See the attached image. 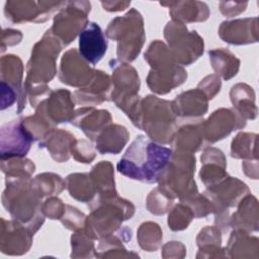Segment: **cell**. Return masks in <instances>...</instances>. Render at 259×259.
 Wrapping results in <instances>:
<instances>
[{
    "mask_svg": "<svg viewBox=\"0 0 259 259\" xmlns=\"http://www.w3.org/2000/svg\"><path fill=\"white\" fill-rule=\"evenodd\" d=\"M106 34L118 41L117 57L119 60H135L145 40L142 15L136 9H131L124 16L116 17L109 23Z\"/></svg>",
    "mask_w": 259,
    "mask_h": 259,
    "instance_id": "8992f818",
    "label": "cell"
},
{
    "mask_svg": "<svg viewBox=\"0 0 259 259\" xmlns=\"http://www.w3.org/2000/svg\"><path fill=\"white\" fill-rule=\"evenodd\" d=\"M1 169L6 177L29 179L30 175L34 172L35 166L30 160L11 158L1 160Z\"/></svg>",
    "mask_w": 259,
    "mask_h": 259,
    "instance_id": "484cf974",
    "label": "cell"
},
{
    "mask_svg": "<svg viewBox=\"0 0 259 259\" xmlns=\"http://www.w3.org/2000/svg\"><path fill=\"white\" fill-rule=\"evenodd\" d=\"M145 60L152 67L148 76V85L152 91L165 94L182 84L187 77L184 69L174 64L170 51L159 40L151 44L145 53Z\"/></svg>",
    "mask_w": 259,
    "mask_h": 259,
    "instance_id": "277c9868",
    "label": "cell"
},
{
    "mask_svg": "<svg viewBox=\"0 0 259 259\" xmlns=\"http://www.w3.org/2000/svg\"><path fill=\"white\" fill-rule=\"evenodd\" d=\"M89 174H71L67 177L70 195L80 201H89L95 193V188L89 179Z\"/></svg>",
    "mask_w": 259,
    "mask_h": 259,
    "instance_id": "d4e9b609",
    "label": "cell"
},
{
    "mask_svg": "<svg viewBox=\"0 0 259 259\" xmlns=\"http://www.w3.org/2000/svg\"><path fill=\"white\" fill-rule=\"evenodd\" d=\"M63 47L62 42L48 30L31 52V58L26 67L25 87L32 86L36 82H50L56 74L55 62Z\"/></svg>",
    "mask_w": 259,
    "mask_h": 259,
    "instance_id": "52a82bcc",
    "label": "cell"
},
{
    "mask_svg": "<svg viewBox=\"0 0 259 259\" xmlns=\"http://www.w3.org/2000/svg\"><path fill=\"white\" fill-rule=\"evenodd\" d=\"M28 181L29 179L6 177V188L3 191L2 203L13 220L34 233L44 223V217L38 212L41 197Z\"/></svg>",
    "mask_w": 259,
    "mask_h": 259,
    "instance_id": "7a4b0ae2",
    "label": "cell"
},
{
    "mask_svg": "<svg viewBox=\"0 0 259 259\" xmlns=\"http://www.w3.org/2000/svg\"><path fill=\"white\" fill-rule=\"evenodd\" d=\"M74 142V136L70 133L62 130H52L39 143V148H47L56 161L65 162L70 157Z\"/></svg>",
    "mask_w": 259,
    "mask_h": 259,
    "instance_id": "d6986e66",
    "label": "cell"
},
{
    "mask_svg": "<svg viewBox=\"0 0 259 259\" xmlns=\"http://www.w3.org/2000/svg\"><path fill=\"white\" fill-rule=\"evenodd\" d=\"M110 121L111 116L107 110H94L93 108L78 109L72 119V123L82 128L91 140H96Z\"/></svg>",
    "mask_w": 259,
    "mask_h": 259,
    "instance_id": "e0dca14e",
    "label": "cell"
},
{
    "mask_svg": "<svg viewBox=\"0 0 259 259\" xmlns=\"http://www.w3.org/2000/svg\"><path fill=\"white\" fill-rule=\"evenodd\" d=\"M128 132L124 126L113 124L104 128L96 138V149L101 154H117L128 140Z\"/></svg>",
    "mask_w": 259,
    "mask_h": 259,
    "instance_id": "ffe728a7",
    "label": "cell"
},
{
    "mask_svg": "<svg viewBox=\"0 0 259 259\" xmlns=\"http://www.w3.org/2000/svg\"><path fill=\"white\" fill-rule=\"evenodd\" d=\"M36 112L44 115L50 122L72 121L75 112L70 91L60 89L51 92L47 99L40 101Z\"/></svg>",
    "mask_w": 259,
    "mask_h": 259,
    "instance_id": "7c38bea8",
    "label": "cell"
},
{
    "mask_svg": "<svg viewBox=\"0 0 259 259\" xmlns=\"http://www.w3.org/2000/svg\"><path fill=\"white\" fill-rule=\"evenodd\" d=\"M66 205L62 203V201L59 198L52 197L48 199L45 204L42 205V212L51 218L52 220H61L62 219V208H64Z\"/></svg>",
    "mask_w": 259,
    "mask_h": 259,
    "instance_id": "f1b7e54d",
    "label": "cell"
},
{
    "mask_svg": "<svg viewBox=\"0 0 259 259\" xmlns=\"http://www.w3.org/2000/svg\"><path fill=\"white\" fill-rule=\"evenodd\" d=\"M172 150L156 144L143 135L128 146L117 163V171L122 175L144 183H156L167 167Z\"/></svg>",
    "mask_w": 259,
    "mask_h": 259,
    "instance_id": "6da1fadb",
    "label": "cell"
},
{
    "mask_svg": "<svg viewBox=\"0 0 259 259\" xmlns=\"http://www.w3.org/2000/svg\"><path fill=\"white\" fill-rule=\"evenodd\" d=\"M175 134L173 140H175L174 146L177 150L179 149L180 151H187L190 153L196 152L201 147V144H203V122L199 120V122L185 124Z\"/></svg>",
    "mask_w": 259,
    "mask_h": 259,
    "instance_id": "7402d4cb",
    "label": "cell"
},
{
    "mask_svg": "<svg viewBox=\"0 0 259 259\" xmlns=\"http://www.w3.org/2000/svg\"><path fill=\"white\" fill-rule=\"evenodd\" d=\"M32 142L33 139L23 126L22 119L5 123L1 127V160L25 157Z\"/></svg>",
    "mask_w": 259,
    "mask_h": 259,
    "instance_id": "30bf717a",
    "label": "cell"
},
{
    "mask_svg": "<svg viewBox=\"0 0 259 259\" xmlns=\"http://www.w3.org/2000/svg\"><path fill=\"white\" fill-rule=\"evenodd\" d=\"M95 72L80 59L77 51L73 49L63 56L59 78L61 82L68 85L83 86L92 81Z\"/></svg>",
    "mask_w": 259,
    "mask_h": 259,
    "instance_id": "9a60e30c",
    "label": "cell"
},
{
    "mask_svg": "<svg viewBox=\"0 0 259 259\" xmlns=\"http://www.w3.org/2000/svg\"><path fill=\"white\" fill-rule=\"evenodd\" d=\"M209 60L211 62L213 70L223 76L225 80H228L237 74L239 68V60L224 49L209 51Z\"/></svg>",
    "mask_w": 259,
    "mask_h": 259,
    "instance_id": "cb8c5ba5",
    "label": "cell"
},
{
    "mask_svg": "<svg viewBox=\"0 0 259 259\" xmlns=\"http://www.w3.org/2000/svg\"><path fill=\"white\" fill-rule=\"evenodd\" d=\"M195 169V158L191 154L173 153L159 178L160 188L171 197L186 200L197 194L195 181L192 179Z\"/></svg>",
    "mask_w": 259,
    "mask_h": 259,
    "instance_id": "5b68a950",
    "label": "cell"
},
{
    "mask_svg": "<svg viewBox=\"0 0 259 259\" xmlns=\"http://www.w3.org/2000/svg\"><path fill=\"white\" fill-rule=\"evenodd\" d=\"M193 217L194 215L191 208L185 202L181 201V203L177 204L172 210V212L169 214V228L173 231L183 230L187 228Z\"/></svg>",
    "mask_w": 259,
    "mask_h": 259,
    "instance_id": "4316f807",
    "label": "cell"
},
{
    "mask_svg": "<svg viewBox=\"0 0 259 259\" xmlns=\"http://www.w3.org/2000/svg\"><path fill=\"white\" fill-rule=\"evenodd\" d=\"M71 153H73L77 161L82 163H90L95 157V150L93 146L84 140L75 141Z\"/></svg>",
    "mask_w": 259,
    "mask_h": 259,
    "instance_id": "83f0119b",
    "label": "cell"
},
{
    "mask_svg": "<svg viewBox=\"0 0 259 259\" xmlns=\"http://www.w3.org/2000/svg\"><path fill=\"white\" fill-rule=\"evenodd\" d=\"M161 5H168L171 10L174 21L177 22H192V21H204L208 17V9L206 4L202 2H173V3H161Z\"/></svg>",
    "mask_w": 259,
    "mask_h": 259,
    "instance_id": "44dd1931",
    "label": "cell"
},
{
    "mask_svg": "<svg viewBox=\"0 0 259 259\" xmlns=\"http://www.w3.org/2000/svg\"><path fill=\"white\" fill-rule=\"evenodd\" d=\"M22 73V62L17 56L6 55L1 58V84L25 92L21 86Z\"/></svg>",
    "mask_w": 259,
    "mask_h": 259,
    "instance_id": "603a6c76",
    "label": "cell"
},
{
    "mask_svg": "<svg viewBox=\"0 0 259 259\" xmlns=\"http://www.w3.org/2000/svg\"><path fill=\"white\" fill-rule=\"evenodd\" d=\"M67 2H31V1H7L4 6V14L14 23L26 21H45L57 8Z\"/></svg>",
    "mask_w": 259,
    "mask_h": 259,
    "instance_id": "8fae6325",
    "label": "cell"
},
{
    "mask_svg": "<svg viewBox=\"0 0 259 259\" xmlns=\"http://www.w3.org/2000/svg\"><path fill=\"white\" fill-rule=\"evenodd\" d=\"M176 115L198 116L207 110V99L204 93L198 89L183 92L172 102Z\"/></svg>",
    "mask_w": 259,
    "mask_h": 259,
    "instance_id": "ac0fdd59",
    "label": "cell"
},
{
    "mask_svg": "<svg viewBox=\"0 0 259 259\" xmlns=\"http://www.w3.org/2000/svg\"><path fill=\"white\" fill-rule=\"evenodd\" d=\"M66 8L55 16L53 27L50 31L62 42L70 44L78 32H81L89 23L87 14L90 11L89 2H67Z\"/></svg>",
    "mask_w": 259,
    "mask_h": 259,
    "instance_id": "9c48e42d",
    "label": "cell"
},
{
    "mask_svg": "<svg viewBox=\"0 0 259 259\" xmlns=\"http://www.w3.org/2000/svg\"><path fill=\"white\" fill-rule=\"evenodd\" d=\"M140 105L137 126L146 131L151 139L159 143H171L176 133V114L172 102L147 96Z\"/></svg>",
    "mask_w": 259,
    "mask_h": 259,
    "instance_id": "3957f363",
    "label": "cell"
},
{
    "mask_svg": "<svg viewBox=\"0 0 259 259\" xmlns=\"http://www.w3.org/2000/svg\"><path fill=\"white\" fill-rule=\"evenodd\" d=\"M107 51V39L96 22H89L79 35V53L83 60L96 65Z\"/></svg>",
    "mask_w": 259,
    "mask_h": 259,
    "instance_id": "5bb4252c",
    "label": "cell"
},
{
    "mask_svg": "<svg viewBox=\"0 0 259 259\" xmlns=\"http://www.w3.org/2000/svg\"><path fill=\"white\" fill-rule=\"evenodd\" d=\"M238 114L231 109H219L212 113L209 118L203 122L204 137L207 142L214 143L224 139L234 128L242 127L245 124L234 122V117Z\"/></svg>",
    "mask_w": 259,
    "mask_h": 259,
    "instance_id": "2e32d148",
    "label": "cell"
},
{
    "mask_svg": "<svg viewBox=\"0 0 259 259\" xmlns=\"http://www.w3.org/2000/svg\"><path fill=\"white\" fill-rule=\"evenodd\" d=\"M1 251L7 255H20L30 247L33 232L19 222L6 221L2 218Z\"/></svg>",
    "mask_w": 259,
    "mask_h": 259,
    "instance_id": "4fadbf2b",
    "label": "cell"
},
{
    "mask_svg": "<svg viewBox=\"0 0 259 259\" xmlns=\"http://www.w3.org/2000/svg\"><path fill=\"white\" fill-rule=\"evenodd\" d=\"M22 34L19 30L15 29H3L1 35V49L2 52L5 51L7 46H14L20 42Z\"/></svg>",
    "mask_w": 259,
    "mask_h": 259,
    "instance_id": "f546056e",
    "label": "cell"
},
{
    "mask_svg": "<svg viewBox=\"0 0 259 259\" xmlns=\"http://www.w3.org/2000/svg\"><path fill=\"white\" fill-rule=\"evenodd\" d=\"M165 37L174 62L189 65L203 53V39L196 31L188 32L182 22L171 21L165 27Z\"/></svg>",
    "mask_w": 259,
    "mask_h": 259,
    "instance_id": "ba28073f",
    "label": "cell"
},
{
    "mask_svg": "<svg viewBox=\"0 0 259 259\" xmlns=\"http://www.w3.org/2000/svg\"><path fill=\"white\" fill-rule=\"evenodd\" d=\"M103 8L108 11H120L125 9L131 2H101Z\"/></svg>",
    "mask_w": 259,
    "mask_h": 259,
    "instance_id": "4dcf8cb0",
    "label": "cell"
}]
</instances>
